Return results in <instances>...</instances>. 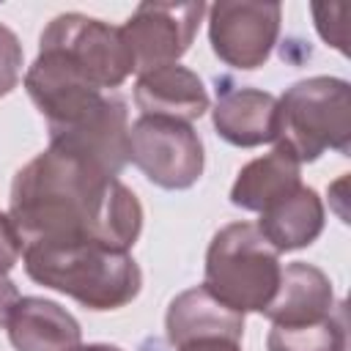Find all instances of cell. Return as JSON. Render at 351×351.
Returning a JSON list of instances; mask_svg holds the SVG:
<instances>
[{"label":"cell","mask_w":351,"mask_h":351,"mask_svg":"<svg viewBox=\"0 0 351 351\" xmlns=\"http://www.w3.org/2000/svg\"><path fill=\"white\" fill-rule=\"evenodd\" d=\"M8 217L22 247L99 241L129 252L143 230V206L123 181L52 145L16 170Z\"/></svg>","instance_id":"obj_1"},{"label":"cell","mask_w":351,"mask_h":351,"mask_svg":"<svg viewBox=\"0 0 351 351\" xmlns=\"http://www.w3.org/2000/svg\"><path fill=\"white\" fill-rule=\"evenodd\" d=\"M33 282L71 296L88 310H118L137 299L143 271L126 250L99 241H30L22 247Z\"/></svg>","instance_id":"obj_2"},{"label":"cell","mask_w":351,"mask_h":351,"mask_svg":"<svg viewBox=\"0 0 351 351\" xmlns=\"http://www.w3.org/2000/svg\"><path fill=\"white\" fill-rule=\"evenodd\" d=\"M282 277L280 252L252 222H230L211 236L203 288L236 313H263Z\"/></svg>","instance_id":"obj_3"},{"label":"cell","mask_w":351,"mask_h":351,"mask_svg":"<svg viewBox=\"0 0 351 351\" xmlns=\"http://www.w3.org/2000/svg\"><path fill=\"white\" fill-rule=\"evenodd\" d=\"M277 145L288 148L299 165L315 162L326 151H351V85L340 77H307L277 99Z\"/></svg>","instance_id":"obj_4"},{"label":"cell","mask_w":351,"mask_h":351,"mask_svg":"<svg viewBox=\"0 0 351 351\" xmlns=\"http://www.w3.org/2000/svg\"><path fill=\"white\" fill-rule=\"evenodd\" d=\"M38 52L52 55L99 90L118 88L134 71V60L121 27L80 11L58 14L41 30Z\"/></svg>","instance_id":"obj_5"},{"label":"cell","mask_w":351,"mask_h":351,"mask_svg":"<svg viewBox=\"0 0 351 351\" xmlns=\"http://www.w3.org/2000/svg\"><path fill=\"white\" fill-rule=\"evenodd\" d=\"M129 162L162 189H189L203 176V140L192 123L140 115L129 126Z\"/></svg>","instance_id":"obj_6"},{"label":"cell","mask_w":351,"mask_h":351,"mask_svg":"<svg viewBox=\"0 0 351 351\" xmlns=\"http://www.w3.org/2000/svg\"><path fill=\"white\" fill-rule=\"evenodd\" d=\"M214 55L239 71L261 69L280 36L282 5L255 0H219L206 8Z\"/></svg>","instance_id":"obj_7"},{"label":"cell","mask_w":351,"mask_h":351,"mask_svg":"<svg viewBox=\"0 0 351 351\" xmlns=\"http://www.w3.org/2000/svg\"><path fill=\"white\" fill-rule=\"evenodd\" d=\"M206 3H140L121 25L123 41L132 52L134 71H151L178 63L195 41Z\"/></svg>","instance_id":"obj_8"},{"label":"cell","mask_w":351,"mask_h":351,"mask_svg":"<svg viewBox=\"0 0 351 351\" xmlns=\"http://www.w3.org/2000/svg\"><path fill=\"white\" fill-rule=\"evenodd\" d=\"M49 145L71 154L96 170L118 178L129 165V110L115 93H107L93 110L69 126L49 132Z\"/></svg>","instance_id":"obj_9"},{"label":"cell","mask_w":351,"mask_h":351,"mask_svg":"<svg viewBox=\"0 0 351 351\" xmlns=\"http://www.w3.org/2000/svg\"><path fill=\"white\" fill-rule=\"evenodd\" d=\"M211 123L225 143L239 148L274 143L277 96L217 77V104L211 110Z\"/></svg>","instance_id":"obj_10"},{"label":"cell","mask_w":351,"mask_h":351,"mask_svg":"<svg viewBox=\"0 0 351 351\" xmlns=\"http://www.w3.org/2000/svg\"><path fill=\"white\" fill-rule=\"evenodd\" d=\"M134 104L143 115L173 118L192 123L208 110V90L203 80L186 66L170 63L151 71L137 74L134 82Z\"/></svg>","instance_id":"obj_11"},{"label":"cell","mask_w":351,"mask_h":351,"mask_svg":"<svg viewBox=\"0 0 351 351\" xmlns=\"http://www.w3.org/2000/svg\"><path fill=\"white\" fill-rule=\"evenodd\" d=\"M16 351H71L82 340L77 318L52 299L19 296L5 321Z\"/></svg>","instance_id":"obj_12"},{"label":"cell","mask_w":351,"mask_h":351,"mask_svg":"<svg viewBox=\"0 0 351 351\" xmlns=\"http://www.w3.org/2000/svg\"><path fill=\"white\" fill-rule=\"evenodd\" d=\"M165 332L170 346H184L200 337H225L241 343L244 335V315L217 302L203 285L181 291L165 315Z\"/></svg>","instance_id":"obj_13"},{"label":"cell","mask_w":351,"mask_h":351,"mask_svg":"<svg viewBox=\"0 0 351 351\" xmlns=\"http://www.w3.org/2000/svg\"><path fill=\"white\" fill-rule=\"evenodd\" d=\"M337 307L332 280L313 263L293 261L282 269L280 288L269 307L261 313L271 324H310L324 315H329Z\"/></svg>","instance_id":"obj_14"},{"label":"cell","mask_w":351,"mask_h":351,"mask_svg":"<svg viewBox=\"0 0 351 351\" xmlns=\"http://www.w3.org/2000/svg\"><path fill=\"white\" fill-rule=\"evenodd\" d=\"M302 186V165L299 159L282 148L274 145L269 154L247 162L233 186H230V203L244 211H263L280 197L296 192Z\"/></svg>","instance_id":"obj_15"},{"label":"cell","mask_w":351,"mask_h":351,"mask_svg":"<svg viewBox=\"0 0 351 351\" xmlns=\"http://www.w3.org/2000/svg\"><path fill=\"white\" fill-rule=\"evenodd\" d=\"M324 217L326 214L318 192L302 184L296 192L263 208L255 228L277 252H293V250L310 247L321 236Z\"/></svg>","instance_id":"obj_16"},{"label":"cell","mask_w":351,"mask_h":351,"mask_svg":"<svg viewBox=\"0 0 351 351\" xmlns=\"http://www.w3.org/2000/svg\"><path fill=\"white\" fill-rule=\"evenodd\" d=\"M346 304L310 324H271L266 335L269 351H346Z\"/></svg>","instance_id":"obj_17"},{"label":"cell","mask_w":351,"mask_h":351,"mask_svg":"<svg viewBox=\"0 0 351 351\" xmlns=\"http://www.w3.org/2000/svg\"><path fill=\"white\" fill-rule=\"evenodd\" d=\"M22 60H25V52L16 33L0 22V96H8L19 85Z\"/></svg>","instance_id":"obj_18"},{"label":"cell","mask_w":351,"mask_h":351,"mask_svg":"<svg viewBox=\"0 0 351 351\" xmlns=\"http://www.w3.org/2000/svg\"><path fill=\"white\" fill-rule=\"evenodd\" d=\"M313 16H315V30L321 33V38L326 44H332L335 49H340L343 55L346 49V5H313Z\"/></svg>","instance_id":"obj_19"},{"label":"cell","mask_w":351,"mask_h":351,"mask_svg":"<svg viewBox=\"0 0 351 351\" xmlns=\"http://www.w3.org/2000/svg\"><path fill=\"white\" fill-rule=\"evenodd\" d=\"M22 255V239L8 214L0 211V274L11 271Z\"/></svg>","instance_id":"obj_20"},{"label":"cell","mask_w":351,"mask_h":351,"mask_svg":"<svg viewBox=\"0 0 351 351\" xmlns=\"http://www.w3.org/2000/svg\"><path fill=\"white\" fill-rule=\"evenodd\" d=\"M176 351H241V346L236 340H225V337H200V340H189V343L178 346Z\"/></svg>","instance_id":"obj_21"},{"label":"cell","mask_w":351,"mask_h":351,"mask_svg":"<svg viewBox=\"0 0 351 351\" xmlns=\"http://www.w3.org/2000/svg\"><path fill=\"white\" fill-rule=\"evenodd\" d=\"M19 299V291L14 285V280H8L5 274H0V326H5L8 315H11V307L16 304Z\"/></svg>","instance_id":"obj_22"},{"label":"cell","mask_w":351,"mask_h":351,"mask_svg":"<svg viewBox=\"0 0 351 351\" xmlns=\"http://www.w3.org/2000/svg\"><path fill=\"white\" fill-rule=\"evenodd\" d=\"M71 351H123L121 346H110V343H88V346H77V348H71Z\"/></svg>","instance_id":"obj_23"}]
</instances>
